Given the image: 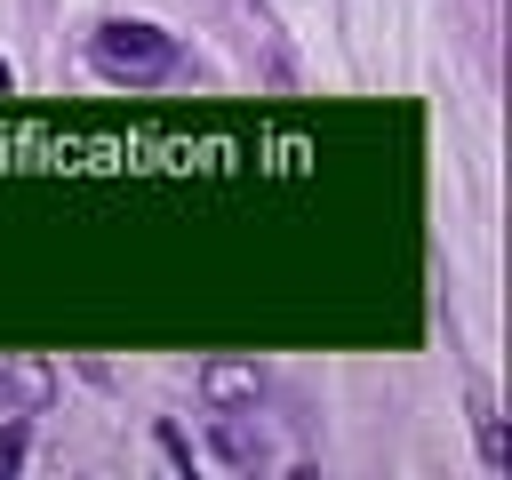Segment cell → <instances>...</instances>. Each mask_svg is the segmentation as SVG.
Instances as JSON below:
<instances>
[{"label":"cell","mask_w":512,"mask_h":480,"mask_svg":"<svg viewBox=\"0 0 512 480\" xmlns=\"http://www.w3.org/2000/svg\"><path fill=\"white\" fill-rule=\"evenodd\" d=\"M88 56H96V72H112V80H168V72H176V40H168L160 24H144V16L96 24Z\"/></svg>","instance_id":"cell-1"},{"label":"cell","mask_w":512,"mask_h":480,"mask_svg":"<svg viewBox=\"0 0 512 480\" xmlns=\"http://www.w3.org/2000/svg\"><path fill=\"white\" fill-rule=\"evenodd\" d=\"M208 440H216V456H224L232 472H256V464H264V432H256L248 416H232V408L216 416V432H208Z\"/></svg>","instance_id":"cell-2"},{"label":"cell","mask_w":512,"mask_h":480,"mask_svg":"<svg viewBox=\"0 0 512 480\" xmlns=\"http://www.w3.org/2000/svg\"><path fill=\"white\" fill-rule=\"evenodd\" d=\"M200 392H208L216 408H240V400H256V368H248V360H208Z\"/></svg>","instance_id":"cell-3"},{"label":"cell","mask_w":512,"mask_h":480,"mask_svg":"<svg viewBox=\"0 0 512 480\" xmlns=\"http://www.w3.org/2000/svg\"><path fill=\"white\" fill-rule=\"evenodd\" d=\"M472 416H480V456H488V464H504V432H496V416H488V400H480V392H472Z\"/></svg>","instance_id":"cell-4"},{"label":"cell","mask_w":512,"mask_h":480,"mask_svg":"<svg viewBox=\"0 0 512 480\" xmlns=\"http://www.w3.org/2000/svg\"><path fill=\"white\" fill-rule=\"evenodd\" d=\"M16 464H24V416H8V424H0V480H8Z\"/></svg>","instance_id":"cell-5"},{"label":"cell","mask_w":512,"mask_h":480,"mask_svg":"<svg viewBox=\"0 0 512 480\" xmlns=\"http://www.w3.org/2000/svg\"><path fill=\"white\" fill-rule=\"evenodd\" d=\"M160 448H168V464H184V472H192V448H184V432H176V424H160Z\"/></svg>","instance_id":"cell-6"},{"label":"cell","mask_w":512,"mask_h":480,"mask_svg":"<svg viewBox=\"0 0 512 480\" xmlns=\"http://www.w3.org/2000/svg\"><path fill=\"white\" fill-rule=\"evenodd\" d=\"M8 80H16V72H8V56H0V96H8Z\"/></svg>","instance_id":"cell-7"}]
</instances>
